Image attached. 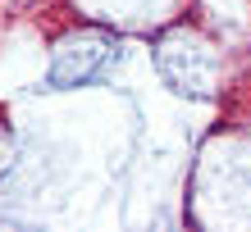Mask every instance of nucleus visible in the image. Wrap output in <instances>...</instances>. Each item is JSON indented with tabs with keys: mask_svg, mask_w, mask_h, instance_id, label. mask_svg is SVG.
Segmentation results:
<instances>
[{
	"mask_svg": "<svg viewBox=\"0 0 251 232\" xmlns=\"http://www.w3.org/2000/svg\"><path fill=\"white\" fill-rule=\"evenodd\" d=\"M55 60H78V68L64 78V86H69V82H87V78H96L100 68L114 60V50H110V37H100V32H82V37L64 41Z\"/></svg>",
	"mask_w": 251,
	"mask_h": 232,
	"instance_id": "f257e3e1",
	"label": "nucleus"
}]
</instances>
